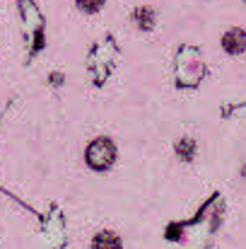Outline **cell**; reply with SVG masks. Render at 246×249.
<instances>
[{
  "label": "cell",
  "instance_id": "cell-1",
  "mask_svg": "<svg viewBox=\"0 0 246 249\" xmlns=\"http://www.w3.org/2000/svg\"><path fill=\"white\" fill-rule=\"evenodd\" d=\"M84 160H87V165L92 167V169H97V172L109 169V167L114 165V160H116V145H114V141L111 138H94L87 145V150H84Z\"/></svg>",
  "mask_w": 246,
  "mask_h": 249
},
{
  "label": "cell",
  "instance_id": "cell-2",
  "mask_svg": "<svg viewBox=\"0 0 246 249\" xmlns=\"http://www.w3.org/2000/svg\"><path fill=\"white\" fill-rule=\"evenodd\" d=\"M222 46H225V51H227V53H232V56H237V53L246 51V34H244V29H239V27L230 29V32L222 36Z\"/></svg>",
  "mask_w": 246,
  "mask_h": 249
},
{
  "label": "cell",
  "instance_id": "cell-3",
  "mask_svg": "<svg viewBox=\"0 0 246 249\" xmlns=\"http://www.w3.org/2000/svg\"><path fill=\"white\" fill-rule=\"evenodd\" d=\"M92 249H121V237L111 230H101V232L94 235Z\"/></svg>",
  "mask_w": 246,
  "mask_h": 249
},
{
  "label": "cell",
  "instance_id": "cell-4",
  "mask_svg": "<svg viewBox=\"0 0 246 249\" xmlns=\"http://www.w3.org/2000/svg\"><path fill=\"white\" fill-rule=\"evenodd\" d=\"M135 22H138L140 29H152V24H155V15H152V10H148V7L135 10Z\"/></svg>",
  "mask_w": 246,
  "mask_h": 249
},
{
  "label": "cell",
  "instance_id": "cell-5",
  "mask_svg": "<svg viewBox=\"0 0 246 249\" xmlns=\"http://www.w3.org/2000/svg\"><path fill=\"white\" fill-rule=\"evenodd\" d=\"M78 5H80V10H84V12H97L104 5V0H78Z\"/></svg>",
  "mask_w": 246,
  "mask_h": 249
},
{
  "label": "cell",
  "instance_id": "cell-6",
  "mask_svg": "<svg viewBox=\"0 0 246 249\" xmlns=\"http://www.w3.org/2000/svg\"><path fill=\"white\" fill-rule=\"evenodd\" d=\"M176 150H179V155H181V158H186V160H188V158H191V153H193V141H188V138H186V141H181Z\"/></svg>",
  "mask_w": 246,
  "mask_h": 249
}]
</instances>
